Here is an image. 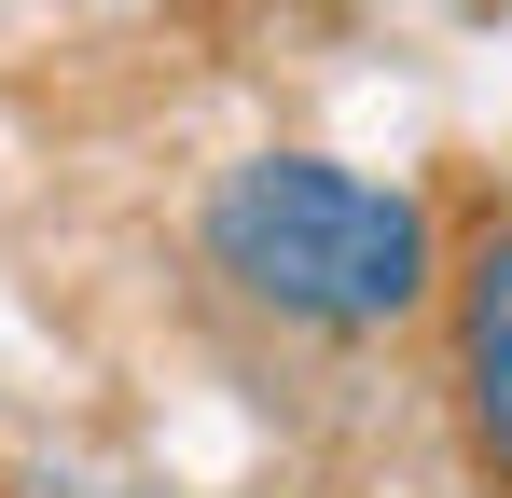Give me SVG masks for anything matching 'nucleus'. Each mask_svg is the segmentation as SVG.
I'll return each instance as SVG.
<instances>
[{
    "label": "nucleus",
    "instance_id": "nucleus-1",
    "mask_svg": "<svg viewBox=\"0 0 512 498\" xmlns=\"http://www.w3.org/2000/svg\"><path fill=\"white\" fill-rule=\"evenodd\" d=\"M194 249H208V277L277 332H402L443 305V236H429V208L402 180H360L333 153H250L208 180V208H194Z\"/></svg>",
    "mask_w": 512,
    "mask_h": 498
},
{
    "label": "nucleus",
    "instance_id": "nucleus-2",
    "mask_svg": "<svg viewBox=\"0 0 512 498\" xmlns=\"http://www.w3.org/2000/svg\"><path fill=\"white\" fill-rule=\"evenodd\" d=\"M443 374H457V443L471 485L512 498V208L443 249Z\"/></svg>",
    "mask_w": 512,
    "mask_h": 498
}]
</instances>
